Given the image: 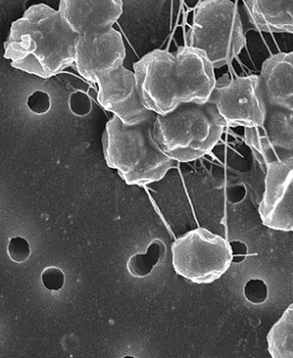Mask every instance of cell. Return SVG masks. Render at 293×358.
<instances>
[{
  "mask_svg": "<svg viewBox=\"0 0 293 358\" xmlns=\"http://www.w3.org/2000/svg\"><path fill=\"white\" fill-rule=\"evenodd\" d=\"M187 45L203 52L214 68L228 65L245 45L238 7L231 0H203L194 11Z\"/></svg>",
  "mask_w": 293,
  "mask_h": 358,
  "instance_id": "6",
  "label": "cell"
},
{
  "mask_svg": "<svg viewBox=\"0 0 293 358\" xmlns=\"http://www.w3.org/2000/svg\"><path fill=\"white\" fill-rule=\"evenodd\" d=\"M213 63L188 45L176 52L152 50L133 66L145 106L166 115L180 103L206 101L216 84Z\"/></svg>",
  "mask_w": 293,
  "mask_h": 358,
  "instance_id": "1",
  "label": "cell"
},
{
  "mask_svg": "<svg viewBox=\"0 0 293 358\" xmlns=\"http://www.w3.org/2000/svg\"><path fill=\"white\" fill-rule=\"evenodd\" d=\"M208 100L217 108L226 127H252L264 120L267 102L259 76L231 78L225 75L216 80Z\"/></svg>",
  "mask_w": 293,
  "mask_h": 358,
  "instance_id": "8",
  "label": "cell"
},
{
  "mask_svg": "<svg viewBox=\"0 0 293 358\" xmlns=\"http://www.w3.org/2000/svg\"><path fill=\"white\" fill-rule=\"evenodd\" d=\"M59 11L80 36L114 28L123 12L122 0H60Z\"/></svg>",
  "mask_w": 293,
  "mask_h": 358,
  "instance_id": "11",
  "label": "cell"
},
{
  "mask_svg": "<svg viewBox=\"0 0 293 358\" xmlns=\"http://www.w3.org/2000/svg\"><path fill=\"white\" fill-rule=\"evenodd\" d=\"M156 117L154 113L147 120L127 124L114 115L106 126L103 136L106 162L130 186L143 187L161 181L177 164L155 140L152 130Z\"/></svg>",
  "mask_w": 293,
  "mask_h": 358,
  "instance_id": "4",
  "label": "cell"
},
{
  "mask_svg": "<svg viewBox=\"0 0 293 358\" xmlns=\"http://www.w3.org/2000/svg\"><path fill=\"white\" fill-rule=\"evenodd\" d=\"M122 34L114 28L80 36L76 66L85 80L98 84L100 105L127 124L147 120L154 112L143 102L134 71L127 70Z\"/></svg>",
  "mask_w": 293,
  "mask_h": 358,
  "instance_id": "3",
  "label": "cell"
},
{
  "mask_svg": "<svg viewBox=\"0 0 293 358\" xmlns=\"http://www.w3.org/2000/svg\"><path fill=\"white\" fill-rule=\"evenodd\" d=\"M232 261V248L228 241L204 228L192 229L172 244L174 271L193 283L218 280Z\"/></svg>",
  "mask_w": 293,
  "mask_h": 358,
  "instance_id": "7",
  "label": "cell"
},
{
  "mask_svg": "<svg viewBox=\"0 0 293 358\" xmlns=\"http://www.w3.org/2000/svg\"><path fill=\"white\" fill-rule=\"evenodd\" d=\"M225 127L213 102L191 101L157 115L152 133L164 154L177 162H189L209 154Z\"/></svg>",
  "mask_w": 293,
  "mask_h": 358,
  "instance_id": "5",
  "label": "cell"
},
{
  "mask_svg": "<svg viewBox=\"0 0 293 358\" xmlns=\"http://www.w3.org/2000/svg\"><path fill=\"white\" fill-rule=\"evenodd\" d=\"M41 280L48 290L59 291L65 284V273L56 266H48L41 273Z\"/></svg>",
  "mask_w": 293,
  "mask_h": 358,
  "instance_id": "17",
  "label": "cell"
},
{
  "mask_svg": "<svg viewBox=\"0 0 293 358\" xmlns=\"http://www.w3.org/2000/svg\"><path fill=\"white\" fill-rule=\"evenodd\" d=\"M245 7L258 31L293 34V0H245Z\"/></svg>",
  "mask_w": 293,
  "mask_h": 358,
  "instance_id": "13",
  "label": "cell"
},
{
  "mask_svg": "<svg viewBox=\"0 0 293 358\" xmlns=\"http://www.w3.org/2000/svg\"><path fill=\"white\" fill-rule=\"evenodd\" d=\"M246 145L257 162L268 165L293 157V110L267 103L264 120L245 128Z\"/></svg>",
  "mask_w": 293,
  "mask_h": 358,
  "instance_id": "9",
  "label": "cell"
},
{
  "mask_svg": "<svg viewBox=\"0 0 293 358\" xmlns=\"http://www.w3.org/2000/svg\"><path fill=\"white\" fill-rule=\"evenodd\" d=\"M268 352L274 358H293V303L267 336Z\"/></svg>",
  "mask_w": 293,
  "mask_h": 358,
  "instance_id": "14",
  "label": "cell"
},
{
  "mask_svg": "<svg viewBox=\"0 0 293 358\" xmlns=\"http://www.w3.org/2000/svg\"><path fill=\"white\" fill-rule=\"evenodd\" d=\"M10 258L16 263H24L29 260L31 256V247L27 239L16 236L9 241L8 247H7Z\"/></svg>",
  "mask_w": 293,
  "mask_h": 358,
  "instance_id": "16",
  "label": "cell"
},
{
  "mask_svg": "<svg viewBox=\"0 0 293 358\" xmlns=\"http://www.w3.org/2000/svg\"><path fill=\"white\" fill-rule=\"evenodd\" d=\"M261 221L275 231H293V157L265 167Z\"/></svg>",
  "mask_w": 293,
  "mask_h": 358,
  "instance_id": "10",
  "label": "cell"
},
{
  "mask_svg": "<svg viewBox=\"0 0 293 358\" xmlns=\"http://www.w3.org/2000/svg\"><path fill=\"white\" fill-rule=\"evenodd\" d=\"M80 38L59 10L33 5L11 24L4 58L15 69L49 78L75 64Z\"/></svg>",
  "mask_w": 293,
  "mask_h": 358,
  "instance_id": "2",
  "label": "cell"
},
{
  "mask_svg": "<svg viewBox=\"0 0 293 358\" xmlns=\"http://www.w3.org/2000/svg\"><path fill=\"white\" fill-rule=\"evenodd\" d=\"M266 102L293 110V51L275 54L263 63L259 75Z\"/></svg>",
  "mask_w": 293,
  "mask_h": 358,
  "instance_id": "12",
  "label": "cell"
},
{
  "mask_svg": "<svg viewBox=\"0 0 293 358\" xmlns=\"http://www.w3.org/2000/svg\"><path fill=\"white\" fill-rule=\"evenodd\" d=\"M166 251V246L159 239L152 241L145 254H135L128 260L127 268L135 278L149 275Z\"/></svg>",
  "mask_w": 293,
  "mask_h": 358,
  "instance_id": "15",
  "label": "cell"
}]
</instances>
